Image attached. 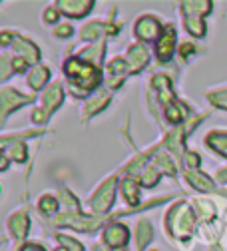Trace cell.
<instances>
[{
  "label": "cell",
  "instance_id": "obj_12",
  "mask_svg": "<svg viewBox=\"0 0 227 251\" xmlns=\"http://www.w3.org/2000/svg\"><path fill=\"white\" fill-rule=\"evenodd\" d=\"M185 28H187V32L191 36H196V38H203L205 36V22L202 16L198 14H189L185 16Z\"/></svg>",
  "mask_w": 227,
  "mask_h": 251
},
{
  "label": "cell",
  "instance_id": "obj_1",
  "mask_svg": "<svg viewBox=\"0 0 227 251\" xmlns=\"http://www.w3.org/2000/svg\"><path fill=\"white\" fill-rule=\"evenodd\" d=\"M168 224H170V229L176 235H187L191 226H193V213L185 203H179L170 211Z\"/></svg>",
  "mask_w": 227,
  "mask_h": 251
},
{
  "label": "cell",
  "instance_id": "obj_20",
  "mask_svg": "<svg viewBox=\"0 0 227 251\" xmlns=\"http://www.w3.org/2000/svg\"><path fill=\"white\" fill-rule=\"evenodd\" d=\"M157 179H159V170H155V168H146V170L142 172V183H144L146 187H153V185L157 183Z\"/></svg>",
  "mask_w": 227,
  "mask_h": 251
},
{
  "label": "cell",
  "instance_id": "obj_36",
  "mask_svg": "<svg viewBox=\"0 0 227 251\" xmlns=\"http://www.w3.org/2000/svg\"><path fill=\"white\" fill-rule=\"evenodd\" d=\"M56 251H68V249H64V247H60V249H56Z\"/></svg>",
  "mask_w": 227,
  "mask_h": 251
},
{
  "label": "cell",
  "instance_id": "obj_18",
  "mask_svg": "<svg viewBox=\"0 0 227 251\" xmlns=\"http://www.w3.org/2000/svg\"><path fill=\"white\" fill-rule=\"evenodd\" d=\"M181 6H183V10H185L187 16L189 14H198L200 16V12L205 14V12L211 10V2H205V0H202V2H183Z\"/></svg>",
  "mask_w": 227,
  "mask_h": 251
},
{
  "label": "cell",
  "instance_id": "obj_33",
  "mask_svg": "<svg viewBox=\"0 0 227 251\" xmlns=\"http://www.w3.org/2000/svg\"><path fill=\"white\" fill-rule=\"evenodd\" d=\"M217 179H219L221 183H227V170H221V172L217 174Z\"/></svg>",
  "mask_w": 227,
  "mask_h": 251
},
{
  "label": "cell",
  "instance_id": "obj_32",
  "mask_svg": "<svg viewBox=\"0 0 227 251\" xmlns=\"http://www.w3.org/2000/svg\"><path fill=\"white\" fill-rule=\"evenodd\" d=\"M20 251H44L40 245H24Z\"/></svg>",
  "mask_w": 227,
  "mask_h": 251
},
{
  "label": "cell",
  "instance_id": "obj_5",
  "mask_svg": "<svg viewBox=\"0 0 227 251\" xmlns=\"http://www.w3.org/2000/svg\"><path fill=\"white\" fill-rule=\"evenodd\" d=\"M104 239H106V243H108L110 247L120 249V247H124V245L127 243V239H129L127 227H124L122 224H112V226L106 229Z\"/></svg>",
  "mask_w": 227,
  "mask_h": 251
},
{
  "label": "cell",
  "instance_id": "obj_34",
  "mask_svg": "<svg viewBox=\"0 0 227 251\" xmlns=\"http://www.w3.org/2000/svg\"><path fill=\"white\" fill-rule=\"evenodd\" d=\"M189 52H193V46H191V44H183V46H181V54L185 56V54H189Z\"/></svg>",
  "mask_w": 227,
  "mask_h": 251
},
{
  "label": "cell",
  "instance_id": "obj_30",
  "mask_svg": "<svg viewBox=\"0 0 227 251\" xmlns=\"http://www.w3.org/2000/svg\"><path fill=\"white\" fill-rule=\"evenodd\" d=\"M44 20H46V22H50V24H54V22L58 20V12H56L54 8L46 10V14H44Z\"/></svg>",
  "mask_w": 227,
  "mask_h": 251
},
{
  "label": "cell",
  "instance_id": "obj_35",
  "mask_svg": "<svg viewBox=\"0 0 227 251\" xmlns=\"http://www.w3.org/2000/svg\"><path fill=\"white\" fill-rule=\"evenodd\" d=\"M2 44H4V46H6V44H10V34H8V32H4V34H2Z\"/></svg>",
  "mask_w": 227,
  "mask_h": 251
},
{
  "label": "cell",
  "instance_id": "obj_8",
  "mask_svg": "<svg viewBox=\"0 0 227 251\" xmlns=\"http://www.w3.org/2000/svg\"><path fill=\"white\" fill-rule=\"evenodd\" d=\"M148 60H150V54H148V50L142 44H136V46L129 48L127 62H129V68H132L134 72H138L140 68H144L148 64Z\"/></svg>",
  "mask_w": 227,
  "mask_h": 251
},
{
  "label": "cell",
  "instance_id": "obj_27",
  "mask_svg": "<svg viewBox=\"0 0 227 251\" xmlns=\"http://www.w3.org/2000/svg\"><path fill=\"white\" fill-rule=\"evenodd\" d=\"M110 72H112V74H124V72H127L126 62H124V60H114V62H110Z\"/></svg>",
  "mask_w": 227,
  "mask_h": 251
},
{
  "label": "cell",
  "instance_id": "obj_3",
  "mask_svg": "<svg viewBox=\"0 0 227 251\" xmlns=\"http://www.w3.org/2000/svg\"><path fill=\"white\" fill-rule=\"evenodd\" d=\"M161 32V24L153 16H144L136 24V36L142 40H155Z\"/></svg>",
  "mask_w": 227,
  "mask_h": 251
},
{
  "label": "cell",
  "instance_id": "obj_29",
  "mask_svg": "<svg viewBox=\"0 0 227 251\" xmlns=\"http://www.w3.org/2000/svg\"><path fill=\"white\" fill-rule=\"evenodd\" d=\"M72 32H74V30H72V26H60L58 30H56V36H60V38H68V36H72Z\"/></svg>",
  "mask_w": 227,
  "mask_h": 251
},
{
  "label": "cell",
  "instance_id": "obj_6",
  "mask_svg": "<svg viewBox=\"0 0 227 251\" xmlns=\"http://www.w3.org/2000/svg\"><path fill=\"white\" fill-rule=\"evenodd\" d=\"M28 102H30V98L22 96V94H18L10 88H4L2 90V118H6L14 108H18L22 104H28Z\"/></svg>",
  "mask_w": 227,
  "mask_h": 251
},
{
  "label": "cell",
  "instance_id": "obj_23",
  "mask_svg": "<svg viewBox=\"0 0 227 251\" xmlns=\"http://www.w3.org/2000/svg\"><path fill=\"white\" fill-rule=\"evenodd\" d=\"M209 102H213L215 106H219V108H225L227 110V90H223V92H215V94H209Z\"/></svg>",
  "mask_w": 227,
  "mask_h": 251
},
{
  "label": "cell",
  "instance_id": "obj_16",
  "mask_svg": "<svg viewBox=\"0 0 227 251\" xmlns=\"http://www.w3.org/2000/svg\"><path fill=\"white\" fill-rule=\"evenodd\" d=\"M205 144L227 158V134H209Z\"/></svg>",
  "mask_w": 227,
  "mask_h": 251
},
{
  "label": "cell",
  "instance_id": "obj_2",
  "mask_svg": "<svg viewBox=\"0 0 227 251\" xmlns=\"http://www.w3.org/2000/svg\"><path fill=\"white\" fill-rule=\"evenodd\" d=\"M114 194H116V179H108L92 200L94 211H100V213L108 211L114 203Z\"/></svg>",
  "mask_w": 227,
  "mask_h": 251
},
{
  "label": "cell",
  "instance_id": "obj_13",
  "mask_svg": "<svg viewBox=\"0 0 227 251\" xmlns=\"http://www.w3.org/2000/svg\"><path fill=\"white\" fill-rule=\"evenodd\" d=\"M122 192H124L126 201L129 205H138L140 203V187H138V183L134 179H127L126 177L124 183H122Z\"/></svg>",
  "mask_w": 227,
  "mask_h": 251
},
{
  "label": "cell",
  "instance_id": "obj_10",
  "mask_svg": "<svg viewBox=\"0 0 227 251\" xmlns=\"http://www.w3.org/2000/svg\"><path fill=\"white\" fill-rule=\"evenodd\" d=\"M62 98H64V94H62V86L60 84H54L46 94H44V112L50 116V112H54L60 104H62Z\"/></svg>",
  "mask_w": 227,
  "mask_h": 251
},
{
  "label": "cell",
  "instance_id": "obj_9",
  "mask_svg": "<svg viewBox=\"0 0 227 251\" xmlns=\"http://www.w3.org/2000/svg\"><path fill=\"white\" fill-rule=\"evenodd\" d=\"M8 226H10L12 235H14L16 239H22V237H26V233H28L30 219H28V215H26L24 211H20V213H14V215L10 217Z\"/></svg>",
  "mask_w": 227,
  "mask_h": 251
},
{
  "label": "cell",
  "instance_id": "obj_19",
  "mask_svg": "<svg viewBox=\"0 0 227 251\" xmlns=\"http://www.w3.org/2000/svg\"><path fill=\"white\" fill-rule=\"evenodd\" d=\"M100 34H102V24H100V22H90V24L84 28L82 38H84V40H96Z\"/></svg>",
  "mask_w": 227,
  "mask_h": 251
},
{
  "label": "cell",
  "instance_id": "obj_11",
  "mask_svg": "<svg viewBox=\"0 0 227 251\" xmlns=\"http://www.w3.org/2000/svg\"><path fill=\"white\" fill-rule=\"evenodd\" d=\"M14 48H16V52H18V56H22V58L28 62V64H30V62H38V58H40L38 48L32 44V42H28V40H16Z\"/></svg>",
  "mask_w": 227,
  "mask_h": 251
},
{
  "label": "cell",
  "instance_id": "obj_31",
  "mask_svg": "<svg viewBox=\"0 0 227 251\" xmlns=\"http://www.w3.org/2000/svg\"><path fill=\"white\" fill-rule=\"evenodd\" d=\"M187 166H189V168H198V166H200L198 153H189V155H187Z\"/></svg>",
  "mask_w": 227,
  "mask_h": 251
},
{
  "label": "cell",
  "instance_id": "obj_21",
  "mask_svg": "<svg viewBox=\"0 0 227 251\" xmlns=\"http://www.w3.org/2000/svg\"><path fill=\"white\" fill-rule=\"evenodd\" d=\"M40 209H42L44 213H48V215H54V213L58 211V201H56L52 196H44V198L40 200Z\"/></svg>",
  "mask_w": 227,
  "mask_h": 251
},
{
  "label": "cell",
  "instance_id": "obj_25",
  "mask_svg": "<svg viewBox=\"0 0 227 251\" xmlns=\"http://www.w3.org/2000/svg\"><path fill=\"white\" fill-rule=\"evenodd\" d=\"M166 118H168L172 124H177V122L181 120V114H179V110H177L176 104H168V106H166Z\"/></svg>",
  "mask_w": 227,
  "mask_h": 251
},
{
  "label": "cell",
  "instance_id": "obj_15",
  "mask_svg": "<svg viewBox=\"0 0 227 251\" xmlns=\"http://www.w3.org/2000/svg\"><path fill=\"white\" fill-rule=\"evenodd\" d=\"M48 78H50V70L44 68V66H40L36 70H32V74L28 76V84L32 86V90H40L48 82Z\"/></svg>",
  "mask_w": 227,
  "mask_h": 251
},
{
  "label": "cell",
  "instance_id": "obj_24",
  "mask_svg": "<svg viewBox=\"0 0 227 251\" xmlns=\"http://www.w3.org/2000/svg\"><path fill=\"white\" fill-rule=\"evenodd\" d=\"M157 166H161L159 170H164L168 176H174V174H176V170H174V164H172V162L166 158L164 153H161V155H157Z\"/></svg>",
  "mask_w": 227,
  "mask_h": 251
},
{
  "label": "cell",
  "instance_id": "obj_14",
  "mask_svg": "<svg viewBox=\"0 0 227 251\" xmlns=\"http://www.w3.org/2000/svg\"><path fill=\"white\" fill-rule=\"evenodd\" d=\"M187 181L193 185V187H198V190L202 192H213V183L207 176L203 174H198V172H187Z\"/></svg>",
  "mask_w": 227,
  "mask_h": 251
},
{
  "label": "cell",
  "instance_id": "obj_28",
  "mask_svg": "<svg viewBox=\"0 0 227 251\" xmlns=\"http://www.w3.org/2000/svg\"><path fill=\"white\" fill-rule=\"evenodd\" d=\"M106 104H108V96H102L100 100H94V102H90V106H88V114H94V112L102 110Z\"/></svg>",
  "mask_w": 227,
  "mask_h": 251
},
{
  "label": "cell",
  "instance_id": "obj_22",
  "mask_svg": "<svg viewBox=\"0 0 227 251\" xmlns=\"http://www.w3.org/2000/svg\"><path fill=\"white\" fill-rule=\"evenodd\" d=\"M58 241L64 245V249H68V251H84V245L78 243L76 239L68 237V235H58Z\"/></svg>",
  "mask_w": 227,
  "mask_h": 251
},
{
  "label": "cell",
  "instance_id": "obj_17",
  "mask_svg": "<svg viewBox=\"0 0 227 251\" xmlns=\"http://www.w3.org/2000/svg\"><path fill=\"white\" fill-rule=\"evenodd\" d=\"M150 241H151V226L148 219H144V222L138 224V245L144 249Z\"/></svg>",
  "mask_w": 227,
  "mask_h": 251
},
{
  "label": "cell",
  "instance_id": "obj_26",
  "mask_svg": "<svg viewBox=\"0 0 227 251\" xmlns=\"http://www.w3.org/2000/svg\"><path fill=\"white\" fill-rule=\"evenodd\" d=\"M10 155H12V160H16V162H24L26 160V148L22 144H14Z\"/></svg>",
  "mask_w": 227,
  "mask_h": 251
},
{
  "label": "cell",
  "instance_id": "obj_4",
  "mask_svg": "<svg viewBox=\"0 0 227 251\" xmlns=\"http://www.w3.org/2000/svg\"><path fill=\"white\" fill-rule=\"evenodd\" d=\"M58 6H60V10L64 14L78 18V16L88 14L92 10L94 2H92V0H64V2H58Z\"/></svg>",
  "mask_w": 227,
  "mask_h": 251
},
{
  "label": "cell",
  "instance_id": "obj_7",
  "mask_svg": "<svg viewBox=\"0 0 227 251\" xmlns=\"http://www.w3.org/2000/svg\"><path fill=\"white\" fill-rule=\"evenodd\" d=\"M174 48H176V30L172 26H168L166 34L161 36L159 44H157V58L159 60H170L172 54H174Z\"/></svg>",
  "mask_w": 227,
  "mask_h": 251
}]
</instances>
